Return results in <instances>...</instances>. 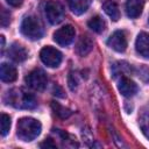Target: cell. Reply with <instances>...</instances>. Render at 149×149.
I'll return each mask as SVG.
<instances>
[{
	"label": "cell",
	"mask_w": 149,
	"mask_h": 149,
	"mask_svg": "<svg viewBox=\"0 0 149 149\" xmlns=\"http://www.w3.org/2000/svg\"><path fill=\"white\" fill-rule=\"evenodd\" d=\"M5 100L8 105L19 109H33L36 107L37 102L33 94L23 88H12L6 93Z\"/></svg>",
	"instance_id": "6da1fadb"
},
{
	"label": "cell",
	"mask_w": 149,
	"mask_h": 149,
	"mask_svg": "<svg viewBox=\"0 0 149 149\" xmlns=\"http://www.w3.org/2000/svg\"><path fill=\"white\" fill-rule=\"evenodd\" d=\"M41 123L40 121L33 118H22L17 121V136L20 140L24 142H29L36 139L41 133Z\"/></svg>",
	"instance_id": "7a4b0ae2"
},
{
	"label": "cell",
	"mask_w": 149,
	"mask_h": 149,
	"mask_svg": "<svg viewBox=\"0 0 149 149\" xmlns=\"http://www.w3.org/2000/svg\"><path fill=\"white\" fill-rule=\"evenodd\" d=\"M21 33L29 40H40L43 36L44 28L37 16H26L21 23Z\"/></svg>",
	"instance_id": "3957f363"
},
{
	"label": "cell",
	"mask_w": 149,
	"mask_h": 149,
	"mask_svg": "<svg viewBox=\"0 0 149 149\" xmlns=\"http://www.w3.org/2000/svg\"><path fill=\"white\" fill-rule=\"evenodd\" d=\"M44 14L51 24H58L64 19V8L56 0H48L44 3Z\"/></svg>",
	"instance_id": "277c9868"
},
{
	"label": "cell",
	"mask_w": 149,
	"mask_h": 149,
	"mask_svg": "<svg viewBox=\"0 0 149 149\" xmlns=\"http://www.w3.org/2000/svg\"><path fill=\"white\" fill-rule=\"evenodd\" d=\"M26 83L33 90L42 91L47 86L48 78H47V74L44 73V71H42L40 69H35L31 72H29V74L26 77Z\"/></svg>",
	"instance_id": "5b68a950"
},
{
	"label": "cell",
	"mask_w": 149,
	"mask_h": 149,
	"mask_svg": "<svg viewBox=\"0 0 149 149\" xmlns=\"http://www.w3.org/2000/svg\"><path fill=\"white\" fill-rule=\"evenodd\" d=\"M41 61L49 68H57L62 62V54L52 48V47H44L40 52Z\"/></svg>",
	"instance_id": "8992f818"
},
{
	"label": "cell",
	"mask_w": 149,
	"mask_h": 149,
	"mask_svg": "<svg viewBox=\"0 0 149 149\" xmlns=\"http://www.w3.org/2000/svg\"><path fill=\"white\" fill-rule=\"evenodd\" d=\"M74 35H76L74 28L72 26L68 24V26H64V27L59 28L58 30H56V33L54 34V40L59 45L65 47V45H69L73 41Z\"/></svg>",
	"instance_id": "52a82bcc"
},
{
	"label": "cell",
	"mask_w": 149,
	"mask_h": 149,
	"mask_svg": "<svg viewBox=\"0 0 149 149\" xmlns=\"http://www.w3.org/2000/svg\"><path fill=\"white\" fill-rule=\"evenodd\" d=\"M107 44L109 48H112L113 50L118 51V52H122L126 50L127 48V38H126V35L122 30H116L114 31L108 41H107Z\"/></svg>",
	"instance_id": "ba28073f"
},
{
	"label": "cell",
	"mask_w": 149,
	"mask_h": 149,
	"mask_svg": "<svg viewBox=\"0 0 149 149\" xmlns=\"http://www.w3.org/2000/svg\"><path fill=\"white\" fill-rule=\"evenodd\" d=\"M118 88L123 97L130 98L137 92V85L128 77H121L118 84Z\"/></svg>",
	"instance_id": "9c48e42d"
},
{
	"label": "cell",
	"mask_w": 149,
	"mask_h": 149,
	"mask_svg": "<svg viewBox=\"0 0 149 149\" xmlns=\"http://www.w3.org/2000/svg\"><path fill=\"white\" fill-rule=\"evenodd\" d=\"M136 51L144 58H149V34L140 33L135 42Z\"/></svg>",
	"instance_id": "30bf717a"
},
{
	"label": "cell",
	"mask_w": 149,
	"mask_h": 149,
	"mask_svg": "<svg viewBox=\"0 0 149 149\" xmlns=\"http://www.w3.org/2000/svg\"><path fill=\"white\" fill-rule=\"evenodd\" d=\"M92 49H93V41L91 40V37L87 35L80 36V38L76 44V52L79 56L84 57V56H87Z\"/></svg>",
	"instance_id": "8fae6325"
},
{
	"label": "cell",
	"mask_w": 149,
	"mask_h": 149,
	"mask_svg": "<svg viewBox=\"0 0 149 149\" xmlns=\"http://www.w3.org/2000/svg\"><path fill=\"white\" fill-rule=\"evenodd\" d=\"M8 56H9L14 62L21 63V62H23V61L27 59L28 52H27V50L24 49V47H22L21 44L13 43V44L9 47V49H8Z\"/></svg>",
	"instance_id": "7c38bea8"
},
{
	"label": "cell",
	"mask_w": 149,
	"mask_h": 149,
	"mask_svg": "<svg viewBox=\"0 0 149 149\" xmlns=\"http://www.w3.org/2000/svg\"><path fill=\"white\" fill-rule=\"evenodd\" d=\"M144 7V0H127L126 12L130 19H135L141 15Z\"/></svg>",
	"instance_id": "4fadbf2b"
},
{
	"label": "cell",
	"mask_w": 149,
	"mask_h": 149,
	"mask_svg": "<svg viewBox=\"0 0 149 149\" xmlns=\"http://www.w3.org/2000/svg\"><path fill=\"white\" fill-rule=\"evenodd\" d=\"M17 72L16 69L13 65H9L7 63H2L0 68V78L5 83H12L16 79Z\"/></svg>",
	"instance_id": "5bb4252c"
},
{
	"label": "cell",
	"mask_w": 149,
	"mask_h": 149,
	"mask_svg": "<svg viewBox=\"0 0 149 149\" xmlns=\"http://www.w3.org/2000/svg\"><path fill=\"white\" fill-rule=\"evenodd\" d=\"M69 8L76 15H80L87 10L91 5V0H66Z\"/></svg>",
	"instance_id": "9a60e30c"
},
{
	"label": "cell",
	"mask_w": 149,
	"mask_h": 149,
	"mask_svg": "<svg viewBox=\"0 0 149 149\" xmlns=\"http://www.w3.org/2000/svg\"><path fill=\"white\" fill-rule=\"evenodd\" d=\"M133 71L132 66L127 62H116L112 66V74L113 78H121V77H127V74H130Z\"/></svg>",
	"instance_id": "2e32d148"
},
{
	"label": "cell",
	"mask_w": 149,
	"mask_h": 149,
	"mask_svg": "<svg viewBox=\"0 0 149 149\" xmlns=\"http://www.w3.org/2000/svg\"><path fill=\"white\" fill-rule=\"evenodd\" d=\"M102 8L105 10V13L113 20V21H118L120 19V10L119 7L116 5V2H114L113 0H107L104 2Z\"/></svg>",
	"instance_id": "e0dca14e"
},
{
	"label": "cell",
	"mask_w": 149,
	"mask_h": 149,
	"mask_svg": "<svg viewBox=\"0 0 149 149\" xmlns=\"http://www.w3.org/2000/svg\"><path fill=\"white\" fill-rule=\"evenodd\" d=\"M87 26H88V28H91L95 33H102L106 28V22L100 16L97 15V16H93L88 20Z\"/></svg>",
	"instance_id": "ac0fdd59"
},
{
	"label": "cell",
	"mask_w": 149,
	"mask_h": 149,
	"mask_svg": "<svg viewBox=\"0 0 149 149\" xmlns=\"http://www.w3.org/2000/svg\"><path fill=\"white\" fill-rule=\"evenodd\" d=\"M51 107H52V109L55 111V113H56L61 119H68V118L72 114V112H71L70 109H68V108L63 107V106H62V105H59L58 102L52 101V102H51Z\"/></svg>",
	"instance_id": "d6986e66"
},
{
	"label": "cell",
	"mask_w": 149,
	"mask_h": 149,
	"mask_svg": "<svg viewBox=\"0 0 149 149\" xmlns=\"http://www.w3.org/2000/svg\"><path fill=\"white\" fill-rule=\"evenodd\" d=\"M139 123L143 135L149 139V113H143L139 119Z\"/></svg>",
	"instance_id": "ffe728a7"
},
{
	"label": "cell",
	"mask_w": 149,
	"mask_h": 149,
	"mask_svg": "<svg viewBox=\"0 0 149 149\" xmlns=\"http://www.w3.org/2000/svg\"><path fill=\"white\" fill-rule=\"evenodd\" d=\"M0 125H1V135L6 136L7 133L9 132V128H10V118L7 114L2 113L1 119H0Z\"/></svg>",
	"instance_id": "44dd1931"
},
{
	"label": "cell",
	"mask_w": 149,
	"mask_h": 149,
	"mask_svg": "<svg viewBox=\"0 0 149 149\" xmlns=\"http://www.w3.org/2000/svg\"><path fill=\"white\" fill-rule=\"evenodd\" d=\"M68 84H69L70 90H72V91H74L78 87L79 78H78V73L77 72H70L69 77H68Z\"/></svg>",
	"instance_id": "7402d4cb"
},
{
	"label": "cell",
	"mask_w": 149,
	"mask_h": 149,
	"mask_svg": "<svg viewBox=\"0 0 149 149\" xmlns=\"http://www.w3.org/2000/svg\"><path fill=\"white\" fill-rule=\"evenodd\" d=\"M9 17H10V16H9V13H8L5 8H1V26H2V27L8 26L9 21H10Z\"/></svg>",
	"instance_id": "603a6c76"
},
{
	"label": "cell",
	"mask_w": 149,
	"mask_h": 149,
	"mask_svg": "<svg viewBox=\"0 0 149 149\" xmlns=\"http://www.w3.org/2000/svg\"><path fill=\"white\" fill-rule=\"evenodd\" d=\"M40 147H41V148H56V143H55L51 139H48V140H45L44 142H42V143L40 144Z\"/></svg>",
	"instance_id": "cb8c5ba5"
},
{
	"label": "cell",
	"mask_w": 149,
	"mask_h": 149,
	"mask_svg": "<svg viewBox=\"0 0 149 149\" xmlns=\"http://www.w3.org/2000/svg\"><path fill=\"white\" fill-rule=\"evenodd\" d=\"M54 94L57 95V97H61V98H64V97H65V94H64L62 87H59L58 85H55V86H54Z\"/></svg>",
	"instance_id": "d4e9b609"
},
{
	"label": "cell",
	"mask_w": 149,
	"mask_h": 149,
	"mask_svg": "<svg viewBox=\"0 0 149 149\" xmlns=\"http://www.w3.org/2000/svg\"><path fill=\"white\" fill-rule=\"evenodd\" d=\"M10 6H13V7H19V6H21L22 5V2H23V0H6Z\"/></svg>",
	"instance_id": "484cf974"
},
{
	"label": "cell",
	"mask_w": 149,
	"mask_h": 149,
	"mask_svg": "<svg viewBox=\"0 0 149 149\" xmlns=\"http://www.w3.org/2000/svg\"><path fill=\"white\" fill-rule=\"evenodd\" d=\"M0 38H1V50H3V48H5V37H3V35H1Z\"/></svg>",
	"instance_id": "4316f807"
}]
</instances>
